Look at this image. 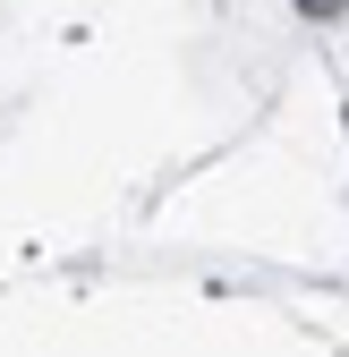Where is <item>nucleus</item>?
<instances>
[{
  "mask_svg": "<svg viewBox=\"0 0 349 357\" xmlns=\"http://www.w3.org/2000/svg\"><path fill=\"white\" fill-rule=\"evenodd\" d=\"M298 9H307V17H341L349 0H298Z\"/></svg>",
  "mask_w": 349,
  "mask_h": 357,
  "instance_id": "obj_1",
  "label": "nucleus"
}]
</instances>
